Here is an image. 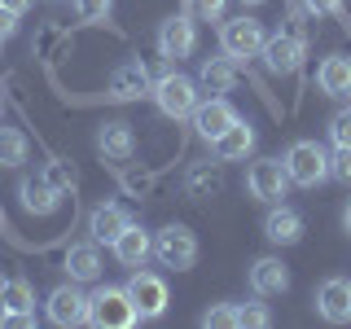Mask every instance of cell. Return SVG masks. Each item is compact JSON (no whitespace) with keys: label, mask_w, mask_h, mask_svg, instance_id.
<instances>
[{"label":"cell","mask_w":351,"mask_h":329,"mask_svg":"<svg viewBox=\"0 0 351 329\" xmlns=\"http://www.w3.org/2000/svg\"><path fill=\"white\" fill-rule=\"evenodd\" d=\"M237 123V110L224 101V97H211V101H197V110H193V132L211 145V141H219L228 127Z\"/></svg>","instance_id":"obj_12"},{"label":"cell","mask_w":351,"mask_h":329,"mask_svg":"<svg viewBox=\"0 0 351 329\" xmlns=\"http://www.w3.org/2000/svg\"><path fill=\"white\" fill-rule=\"evenodd\" d=\"M224 5L228 0H184V14L193 22H219L224 18Z\"/></svg>","instance_id":"obj_28"},{"label":"cell","mask_w":351,"mask_h":329,"mask_svg":"<svg viewBox=\"0 0 351 329\" xmlns=\"http://www.w3.org/2000/svg\"><path fill=\"white\" fill-rule=\"evenodd\" d=\"M241 5H263V0H241Z\"/></svg>","instance_id":"obj_39"},{"label":"cell","mask_w":351,"mask_h":329,"mask_svg":"<svg viewBox=\"0 0 351 329\" xmlns=\"http://www.w3.org/2000/svg\"><path fill=\"white\" fill-rule=\"evenodd\" d=\"M202 325H215V329L237 325V307H233V303H219V307H211V312L202 316Z\"/></svg>","instance_id":"obj_32"},{"label":"cell","mask_w":351,"mask_h":329,"mask_svg":"<svg viewBox=\"0 0 351 329\" xmlns=\"http://www.w3.org/2000/svg\"><path fill=\"white\" fill-rule=\"evenodd\" d=\"M263 237H268L272 246H294V241H303V215L294 211V206H272V211L263 215Z\"/></svg>","instance_id":"obj_17"},{"label":"cell","mask_w":351,"mask_h":329,"mask_svg":"<svg viewBox=\"0 0 351 329\" xmlns=\"http://www.w3.org/2000/svg\"><path fill=\"white\" fill-rule=\"evenodd\" d=\"M132 224V211L128 206H119V202H101V206H93V215H88V233H93V241H114L123 228Z\"/></svg>","instance_id":"obj_18"},{"label":"cell","mask_w":351,"mask_h":329,"mask_svg":"<svg viewBox=\"0 0 351 329\" xmlns=\"http://www.w3.org/2000/svg\"><path fill=\"white\" fill-rule=\"evenodd\" d=\"M18 197H22V206H27L31 215H53L62 206V193L53 189L44 175H27V180H18Z\"/></svg>","instance_id":"obj_19"},{"label":"cell","mask_w":351,"mask_h":329,"mask_svg":"<svg viewBox=\"0 0 351 329\" xmlns=\"http://www.w3.org/2000/svg\"><path fill=\"white\" fill-rule=\"evenodd\" d=\"M110 250H114V259L123 263V268H145V259L154 255V237L136 224V219H132L123 233L110 241Z\"/></svg>","instance_id":"obj_16"},{"label":"cell","mask_w":351,"mask_h":329,"mask_svg":"<svg viewBox=\"0 0 351 329\" xmlns=\"http://www.w3.org/2000/svg\"><path fill=\"white\" fill-rule=\"evenodd\" d=\"M263 44H268V31H263V22L255 18H228L224 27H219V49L228 53L233 62H250L263 53Z\"/></svg>","instance_id":"obj_5"},{"label":"cell","mask_w":351,"mask_h":329,"mask_svg":"<svg viewBox=\"0 0 351 329\" xmlns=\"http://www.w3.org/2000/svg\"><path fill=\"white\" fill-rule=\"evenodd\" d=\"M329 141H334L338 149H351V110H338V114L329 119Z\"/></svg>","instance_id":"obj_30"},{"label":"cell","mask_w":351,"mask_h":329,"mask_svg":"<svg viewBox=\"0 0 351 329\" xmlns=\"http://www.w3.org/2000/svg\"><path fill=\"white\" fill-rule=\"evenodd\" d=\"M219 189H224V171H219V158H202V162H193L189 171H184V193L189 197H215Z\"/></svg>","instance_id":"obj_20"},{"label":"cell","mask_w":351,"mask_h":329,"mask_svg":"<svg viewBox=\"0 0 351 329\" xmlns=\"http://www.w3.org/2000/svg\"><path fill=\"white\" fill-rule=\"evenodd\" d=\"M233 84H237V66L233 58H206L202 66H197V88H206V93H215V97H224V93H233Z\"/></svg>","instance_id":"obj_22"},{"label":"cell","mask_w":351,"mask_h":329,"mask_svg":"<svg viewBox=\"0 0 351 329\" xmlns=\"http://www.w3.org/2000/svg\"><path fill=\"white\" fill-rule=\"evenodd\" d=\"M149 88H154L149 66L141 58H132L123 66H114V75H110V84H106V97H110V101H136V97L149 93Z\"/></svg>","instance_id":"obj_11"},{"label":"cell","mask_w":351,"mask_h":329,"mask_svg":"<svg viewBox=\"0 0 351 329\" xmlns=\"http://www.w3.org/2000/svg\"><path fill=\"white\" fill-rule=\"evenodd\" d=\"M316 312L329 325H351V281L347 277H329L316 290Z\"/></svg>","instance_id":"obj_13"},{"label":"cell","mask_w":351,"mask_h":329,"mask_svg":"<svg viewBox=\"0 0 351 329\" xmlns=\"http://www.w3.org/2000/svg\"><path fill=\"white\" fill-rule=\"evenodd\" d=\"M44 312H49V321L62 325V329L84 325V321H88V294L80 290V281H66V285H58V290L49 294Z\"/></svg>","instance_id":"obj_9"},{"label":"cell","mask_w":351,"mask_h":329,"mask_svg":"<svg viewBox=\"0 0 351 329\" xmlns=\"http://www.w3.org/2000/svg\"><path fill=\"white\" fill-rule=\"evenodd\" d=\"M27 154H31V145L18 127H0V167H22Z\"/></svg>","instance_id":"obj_26"},{"label":"cell","mask_w":351,"mask_h":329,"mask_svg":"<svg viewBox=\"0 0 351 329\" xmlns=\"http://www.w3.org/2000/svg\"><path fill=\"white\" fill-rule=\"evenodd\" d=\"M0 5H5V9H14V14H27V9H31V0H0Z\"/></svg>","instance_id":"obj_36"},{"label":"cell","mask_w":351,"mask_h":329,"mask_svg":"<svg viewBox=\"0 0 351 329\" xmlns=\"http://www.w3.org/2000/svg\"><path fill=\"white\" fill-rule=\"evenodd\" d=\"M66 272L80 285L101 277V250H97V241H75V246L66 250Z\"/></svg>","instance_id":"obj_23"},{"label":"cell","mask_w":351,"mask_h":329,"mask_svg":"<svg viewBox=\"0 0 351 329\" xmlns=\"http://www.w3.org/2000/svg\"><path fill=\"white\" fill-rule=\"evenodd\" d=\"M88 321L97 329H132L141 321L136 303H132L128 285H101L97 294H88Z\"/></svg>","instance_id":"obj_1"},{"label":"cell","mask_w":351,"mask_h":329,"mask_svg":"<svg viewBox=\"0 0 351 329\" xmlns=\"http://www.w3.org/2000/svg\"><path fill=\"white\" fill-rule=\"evenodd\" d=\"M97 154H101L106 162H128L132 154H136V132H132V123L110 119V123L97 127Z\"/></svg>","instance_id":"obj_14"},{"label":"cell","mask_w":351,"mask_h":329,"mask_svg":"<svg viewBox=\"0 0 351 329\" xmlns=\"http://www.w3.org/2000/svg\"><path fill=\"white\" fill-rule=\"evenodd\" d=\"M75 9H80L84 22H106L110 9H114V0H75Z\"/></svg>","instance_id":"obj_31"},{"label":"cell","mask_w":351,"mask_h":329,"mask_svg":"<svg viewBox=\"0 0 351 329\" xmlns=\"http://www.w3.org/2000/svg\"><path fill=\"white\" fill-rule=\"evenodd\" d=\"M263 66H268L272 75H294L307 58V40L294 36V31H277V36H268V44H263Z\"/></svg>","instance_id":"obj_8"},{"label":"cell","mask_w":351,"mask_h":329,"mask_svg":"<svg viewBox=\"0 0 351 329\" xmlns=\"http://www.w3.org/2000/svg\"><path fill=\"white\" fill-rule=\"evenodd\" d=\"M307 5V14H316V18H338L343 14V0H303Z\"/></svg>","instance_id":"obj_34"},{"label":"cell","mask_w":351,"mask_h":329,"mask_svg":"<svg viewBox=\"0 0 351 329\" xmlns=\"http://www.w3.org/2000/svg\"><path fill=\"white\" fill-rule=\"evenodd\" d=\"M154 259H158L162 268H171V272H189L193 263H197V237H193V228H184V224L158 228V237H154Z\"/></svg>","instance_id":"obj_4"},{"label":"cell","mask_w":351,"mask_h":329,"mask_svg":"<svg viewBox=\"0 0 351 329\" xmlns=\"http://www.w3.org/2000/svg\"><path fill=\"white\" fill-rule=\"evenodd\" d=\"M18 18H22V14H14V9H5V5H0V40L18 36Z\"/></svg>","instance_id":"obj_35"},{"label":"cell","mask_w":351,"mask_h":329,"mask_svg":"<svg viewBox=\"0 0 351 329\" xmlns=\"http://www.w3.org/2000/svg\"><path fill=\"white\" fill-rule=\"evenodd\" d=\"M281 162L290 171V184H299V189H316V184L329 180V154L316 141H294Z\"/></svg>","instance_id":"obj_2"},{"label":"cell","mask_w":351,"mask_h":329,"mask_svg":"<svg viewBox=\"0 0 351 329\" xmlns=\"http://www.w3.org/2000/svg\"><path fill=\"white\" fill-rule=\"evenodd\" d=\"M285 189H290V171H285L281 158H255L246 167V193L259 197V202H281Z\"/></svg>","instance_id":"obj_7"},{"label":"cell","mask_w":351,"mask_h":329,"mask_svg":"<svg viewBox=\"0 0 351 329\" xmlns=\"http://www.w3.org/2000/svg\"><path fill=\"white\" fill-rule=\"evenodd\" d=\"M211 149H215V158H219V162H237V158H246V154H255V127H250L246 119H237V123L228 127L219 141H211Z\"/></svg>","instance_id":"obj_21"},{"label":"cell","mask_w":351,"mask_h":329,"mask_svg":"<svg viewBox=\"0 0 351 329\" xmlns=\"http://www.w3.org/2000/svg\"><path fill=\"white\" fill-rule=\"evenodd\" d=\"M0 114H5V88H0Z\"/></svg>","instance_id":"obj_38"},{"label":"cell","mask_w":351,"mask_h":329,"mask_svg":"<svg viewBox=\"0 0 351 329\" xmlns=\"http://www.w3.org/2000/svg\"><path fill=\"white\" fill-rule=\"evenodd\" d=\"M44 180H49L58 193H71V189H75V167H71L66 158H53L49 167H44Z\"/></svg>","instance_id":"obj_27"},{"label":"cell","mask_w":351,"mask_h":329,"mask_svg":"<svg viewBox=\"0 0 351 329\" xmlns=\"http://www.w3.org/2000/svg\"><path fill=\"white\" fill-rule=\"evenodd\" d=\"M193 49H197V27H193V18H189V14H171V18L158 27V53H162L167 62H180V58H189Z\"/></svg>","instance_id":"obj_10"},{"label":"cell","mask_w":351,"mask_h":329,"mask_svg":"<svg viewBox=\"0 0 351 329\" xmlns=\"http://www.w3.org/2000/svg\"><path fill=\"white\" fill-rule=\"evenodd\" d=\"M149 97L158 101V110L167 119H193V110H197V84L189 75H180V71L158 75L154 88H149Z\"/></svg>","instance_id":"obj_3"},{"label":"cell","mask_w":351,"mask_h":329,"mask_svg":"<svg viewBox=\"0 0 351 329\" xmlns=\"http://www.w3.org/2000/svg\"><path fill=\"white\" fill-rule=\"evenodd\" d=\"M343 228H347V237H351V202L343 206Z\"/></svg>","instance_id":"obj_37"},{"label":"cell","mask_w":351,"mask_h":329,"mask_svg":"<svg viewBox=\"0 0 351 329\" xmlns=\"http://www.w3.org/2000/svg\"><path fill=\"white\" fill-rule=\"evenodd\" d=\"M0 228H5V211H0Z\"/></svg>","instance_id":"obj_40"},{"label":"cell","mask_w":351,"mask_h":329,"mask_svg":"<svg viewBox=\"0 0 351 329\" xmlns=\"http://www.w3.org/2000/svg\"><path fill=\"white\" fill-rule=\"evenodd\" d=\"M0 44H5V40H0Z\"/></svg>","instance_id":"obj_41"},{"label":"cell","mask_w":351,"mask_h":329,"mask_svg":"<svg viewBox=\"0 0 351 329\" xmlns=\"http://www.w3.org/2000/svg\"><path fill=\"white\" fill-rule=\"evenodd\" d=\"M237 325H250V329H268L272 325V312L259 303H241L237 307Z\"/></svg>","instance_id":"obj_29"},{"label":"cell","mask_w":351,"mask_h":329,"mask_svg":"<svg viewBox=\"0 0 351 329\" xmlns=\"http://www.w3.org/2000/svg\"><path fill=\"white\" fill-rule=\"evenodd\" d=\"M250 290L259 294V299H277V294L290 290V268L277 259V255H263L250 263Z\"/></svg>","instance_id":"obj_15"},{"label":"cell","mask_w":351,"mask_h":329,"mask_svg":"<svg viewBox=\"0 0 351 329\" xmlns=\"http://www.w3.org/2000/svg\"><path fill=\"white\" fill-rule=\"evenodd\" d=\"M329 175L343 180V184H351V149H338L334 158H329Z\"/></svg>","instance_id":"obj_33"},{"label":"cell","mask_w":351,"mask_h":329,"mask_svg":"<svg viewBox=\"0 0 351 329\" xmlns=\"http://www.w3.org/2000/svg\"><path fill=\"white\" fill-rule=\"evenodd\" d=\"M128 294H132V303H136V316H141V321H158V316L167 312V303H171L167 281H162L158 272H145V268H132Z\"/></svg>","instance_id":"obj_6"},{"label":"cell","mask_w":351,"mask_h":329,"mask_svg":"<svg viewBox=\"0 0 351 329\" xmlns=\"http://www.w3.org/2000/svg\"><path fill=\"white\" fill-rule=\"evenodd\" d=\"M0 312H36V290L22 277H0Z\"/></svg>","instance_id":"obj_25"},{"label":"cell","mask_w":351,"mask_h":329,"mask_svg":"<svg viewBox=\"0 0 351 329\" xmlns=\"http://www.w3.org/2000/svg\"><path fill=\"white\" fill-rule=\"evenodd\" d=\"M316 84H321L325 97H351V58H343V53L325 58L321 71H316Z\"/></svg>","instance_id":"obj_24"}]
</instances>
